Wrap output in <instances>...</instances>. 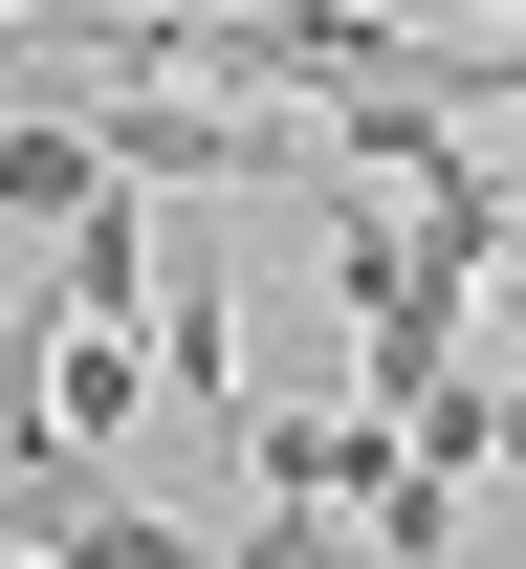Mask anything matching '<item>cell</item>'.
<instances>
[{"label": "cell", "instance_id": "6da1fadb", "mask_svg": "<svg viewBox=\"0 0 526 569\" xmlns=\"http://www.w3.org/2000/svg\"><path fill=\"white\" fill-rule=\"evenodd\" d=\"M241 482L286 503V526H374L395 417H374V395H241Z\"/></svg>", "mask_w": 526, "mask_h": 569}, {"label": "cell", "instance_id": "7a4b0ae2", "mask_svg": "<svg viewBox=\"0 0 526 569\" xmlns=\"http://www.w3.org/2000/svg\"><path fill=\"white\" fill-rule=\"evenodd\" d=\"M22 548L44 569H220L153 482H110V460H22Z\"/></svg>", "mask_w": 526, "mask_h": 569}, {"label": "cell", "instance_id": "3957f363", "mask_svg": "<svg viewBox=\"0 0 526 569\" xmlns=\"http://www.w3.org/2000/svg\"><path fill=\"white\" fill-rule=\"evenodd\" d=\"M483 22H526V0H483Z\"/></svg>", "mask_w": 526, "mask_h": 569}, {"label": "cell", "instance_id": "277c9868", "mask_svg": "<svg viewBox=\"0 0 526 569\" xmlns=\"http://www.w3.org/2000/svg\"><path fill=\"white\" fill-rule=\"evenodd\" d=\"M505 372H526V351H505Z\"/></svg>", "mask_w": 526, "mask_h": 569}]
</instances>
